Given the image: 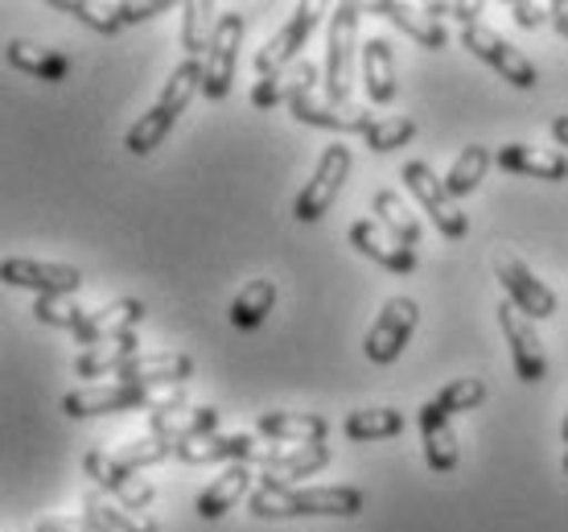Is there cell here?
<instances>
[{
    "mask_svg": "<svg viewBox=\"0 0 568 532\" xmlns=\"http://www.w3.org/2000/svg\"><path fill=\"white\" fill-rule=\"evenodd\" d=\"M252 516L256 520H293V516H342L351 520L367 508L358 488H276L260 483L252 491Z\"/></svg>",
    "mask_w": 568,
    "mask_h": 532,
    "instance_id": "obj_1",
    "label": "cell"
},
{
    "mask_svg": "<svg viewBox=\"0 0 568 532\" xmlns=\"http://www.w3.org/2000/svg\"><path fill=\"white\" fill-rule=\"evenodd\" d=\"M185 397L178 389H161V392H149V389H136V384H100V389H79V392H67L62 397V413L67 418H103V413H124V409H144L149 418L161 413V409H182Z\"/></svg>",
    "mask_w": 568,
    "mask_h": 532,
    "instance_id": "obj_2",
    "label": "cell"
},
{
    "mask_svg": "<svg viewBox=\"0 0 568 532\" xmlns=\"http://www.w3.org/2000/svg\"><path fill=\"white\" fill-rule=\"evenodd\" d=\"M358 4H338L329 21V50H326V100L351 103L355 87V46H358Z\"/></svg>",
    "mask_w": 568,
    "mask_h": 532,
    "instance_id": "obj_3",
    "label": "cell"
},
{
    "mask_svg": "<svg viewBox=\"0 0 568 532\" xmlns=\"http://www.w3.org/2000/svg\"><path fill=\"white\" fill-rule=\"evenodd\" d=\"M399 178H404V187L416 194V202L428 211V219L437 223V231L445 235V240H466V231H469L466 211H462L457 199L449 194L445 178L433 173V165H425V161H408V165L399 170Z\"/></svg>",
    "mask_w": 568,
    "mask_h": 532,
    "instance_id": "obj_4",
    "label": "cell"
},
{
    "mask_svg": "<svg viewBox=\"0 0 568 532\" xmlns=\"http://www.w3.org/2000/svg\"><path fill=\"white\" fill-rule=\"evenodd\" d=\"M462 46H466L474 58H483L486 67H495L498 79H507L511 87H519V91H531V87L540 83V74H536V67L527 62L519 50H515L507 38H498L490 26H466L462 29Z\"/></svg>",
    "mask_w": 568,
    "mask_h": 532,
    "instance_id": "obj_5",
    "label": "cell"
},
{
    "mask_svg": "<svg viewBox=\"0 0 568 532\" xmlns=\"http://www.w3.org/2000/svg\"><path fill=\"white\" fill-rule=\"evenodd\" d=\"M346 173H351V149H346V144H329L326 153H322V161H317L313 178L301 187L297 202H293V215H297L301 223H317V219L334 207L342 182H346Z\"/></svg>",
    "mask_w": 568,
    "mask_h": 532,
    "instance_id": "obj_6",
    "label": "cell"
},
{
    "mask_svg": "<svg viewBox=\"0 0 568 532\" xmlns=\"http://www.w3.org/2000/svg\"><path fill=\"white\" fill-rule=\"evenodd\" d=\"M416 322H420V310H416L413 298H392V302L379 310V318H375V327L367 331V343H363V351H367L371 363H392L399 360V351L408 347V339H413Z\"/></svg>",
    "mask_w": 568,
    "mask_h": 532,
    "instance_id": "obj_7",
    "label": "cell"
},
{
    "mask_svg": "<svg viewBox=\"0 0 568 532\" xmlns=\"http://www.w3.org/2000/svg\"><path fill=\"white\" fill-rule=\"evenodd\" d=\"M317 17H322L317 4H297V9H293V17L272 33L268 42H264V50L256 54L260 79H272V74L288 71V67L297 62V54L305 50V42H310L313 26H317Z\"/></svg>",
    "mask_w": 568,
    "mask_h": 532,
    "instance_id": "obj_8",
    "label": "cell"
},
{
    "mask_svg": "<svg viewBox=\"0 0 568 532\" xmlns=\"http://www.w3.org/2000/svg\"><path fill=\"white\" fill-rule=\"evenodd\" d=\"M240 42H243V17L240 13H223L219 21V33H214V46L202 58V96L206 100H223L235 83V62H240Z\"/></svg>",
    "mask_w": 568,
    "mask_h": 532,
    "instance_id": "obj_9",
    "label": "cell"
},
{
    "mask_svg": "<svg viewBox=\"0 0 568 532\" xmlns=\"http://www.w3.org/2000/svg\"><path fill=\"white\" fill-rule=\"evenodd\" d=\"M495 277H498V285L511 293V305H519L531 322H540V318L556 314L552 289L544 285L540 277L531 273L519 257H511V252H498V257H495Z\"/></svg>",
    "mask_w": 568,
    "mask_h": 532,
    "instance_id": "obj_10",
    "label": "cell"
},
{
    "mask_svg": "<svg viewBox=\"0 0 568 532\" xmlns=\"http://www.w3.org/2000/svg\"><path fill=\"white\" fill-rule=\"evenodd\" d=\"M190 375H194V360L182 355V351H141L136 360H129L115 372V380L161 392V389H182Z\"/></svg>",
    "mask_w": 568,
    "mask_h": 532,
    "instance_id": "obj_11",
    "label": "cell"
},
{
    "mask_svg": "<svg viewBox=\"0 0 568 532\" xmlns=\"http://www.w3.org/2000/svg\"><path fill=\"white\" fill-rule=\"evenodd\" d=\"M498 327H503L507 343H511L519 380H524V384H540L544 375H548V360H544L540 334H536V327H531V318H527L519 305L503 302L498 305Z\"/></svg>",
    "mask_w": 568,
    "mask_h": 532,
    "instance_id": "obj_12",
    "label": "cell"
},
{
    "mask_svg": "<svg viewBox=\"0 0 568 532\" xmlns=\"http://www.w3.org/2000/svg\"><path fill=\"white\" fill-rule=\"evenodd\" d=\"M0 277H4V285L33 289L38 298H45V293H79V285H83V273L74 264H50V260H21V257L4 260Z\"/></svg>",
    "mask_w": 568,
    "mask_h": 532,
    "instance_id": "obj_13",
    "label": "cell"
},
{
    "mask_svg": "<svg viewBox=\"0 0 568 532\" xmlns=\"http://www.w3.org/2000/svg\"><path fill=\"white\" fill-rule=\"evenodd\" d=\"M83 466H87V475L95 479L103 491H112L120 504L136 508V512H144V508L153 504V488H149L144 479H136V471H129L112 450H91L83 459Z\"/></svg>",
    "mask_w": 568,
    "mask_h": 532,
    "instance_id": "obj_14",
    "label": "cell"
},
{
    "mask_svg": "<svg viewBox=\"0 0 568 532\" xmlns=\"http://www.w3.org/2000/svg\"><path fill=\"white\" fill-rule=\"evenodd\" d=\"M288 112H293V120H301V124L334 129V132H367L371 124H375L363 103H334V100H326V96L317 100L313 91L288 103Z\"/></svg>",
    "mask_w": 568,
    "mask_h": 532,
    "instance_id": "obj_15",
    "label": "cell"
},
{
    "mask_svg": "<svg viewBox=\"0 0 568 532\" xmlns=\"http://www.w3.org/2000/svg\"><path fill=\"white\" fill-rule=\"evenodd\" d=\"M141 322H144V302L124 298V302H112L103 305V310H91L83 327L74 331V343L95 347V343H108V339H120V334H136Z\"/></svg>",
    "mask_w": 568,
    "mask_h": 532,
    "instance_id": "obj_16",
    "label": "cell"
},
{
    "mask_svg": "<svg viewBox=\"0 0 568 532\" xmlns=\"http://www.w3.org/2000/svg\"><path fill=\"white\" fill-rule=\"evenodd\" d=\"M351 244H355L367 260L384 264L387 273H399V277L416 273V252H408L404 244H396V240H392L375 219H358L355 228H351Z\"/></svg>",
    "mask_w": 568,
    "mask_h": 532,
    "instance_id": "obj_17",
    "label": "cell"
},
{
    "mask_svg": "<svg viewBox=\"0 0 568 532\" xmlns=\"http://www.w3.org/2000/svg\"><path fill=\"white\" fill-rule=\"evenodd\" d=\"M329 446L317 442V446H276L268 462H264V475L260 483H276V488H293L301 475H317L322 466H329Z\"/></svg>",
    "mask_w": 568,
    "mask_h": 532,
    "instance_id": "obj_18",
    "label": "cell"
},
{
    "mask_svg": "<svg viewBox=\"0 0 568 532\" xmlns=\"http://www.w3.org/2000/svg\"><path fill=\"white\" fill-rule=\"evenodd\" d=\"M420 438H425V462L445 475V471H454L457 466V433L449 425V413L440 409L437 401H425L420 404Z\"/></svg>",
    "mask_w": 568,
    "mask_h": 532,
    "instance_id": "obj_19",
    "label": "cell"
},
{
    "mask_svg": "<svg viewBox=\"0 0 568 532\" xmlns=\"http://www.w3.org/2000/svg\"><path fill=\"white\" fill-rule=\"evenodd\" d=\"M363 87H367L371 103H392L399 87V71H396V54H392V42L387 38H367L363 42Z\"/></svg>",
    "mask_w": 568,
    "mask_h": 532,
    "instance_id": "obj_20",
    "label": "cell"
},
{
    "mask_svg": "<svg viewBox=\"0 0 568 532\" xmlns=\"http://www.w3.org/2000/svg\"><path fill=\"white\" fill-rule=\"evenodd\" d=\"M153 425V438H165V442H190V438H202V433H214L219 425V409L211 404H182V409H161L149 418Z\"/></svg>",
    "mask_w": 568,
    "mask_h": 532,
    "instance_id": "obj_21",
    "label": "cell"
},
{
    "mask_svg": "<svg viewBox=\"0 0 568 532\" xmlns=\"http://www.w3.org/2000/svg\"><path fill=\"white\" fill-rule=\"evenodd\" d=\"M495 161H498V170L540 178V182H565L568 178L565 153H548V149H531V144H503Z\"/></svg>",
    "mask_w": 568,
    "mask_h": 532,
    "instance_id": "obj_22",
    "label": "cell"
},
{
    "mask_svg": "<svg viewBox=\"0 0 568 532\" xmlns=\"http://www.w3.org/2000/svg\"><path fill=\"white\" fill-rule=\"evenodd\" d=\"M260 438L281 442V446H317L326 442V421L317 413H264L256 421Z\"/></svg>",
    "mask_w": 568,
    "mask_h": 532,
    "instance_id": "obj_23",
    "label": "cell"
},
{
    "mask_svg": "<svg viewBox=\"0 0 568 532\" xmlns=\"http://www.w3.org/2000/svg\"><path fill=\"white\" fill-rule=\"evenodd\" d=\"M313 83H317V67L313 62H293L288 71L272 74V79H260L256 87H252V103L256 108H276V103H293L301 100V96H310Z\"/></svg>",
    "mask_w": 568,
    "mask_h": 532,
    "instance_id": "obj_24",
    "label": "cell"
},
{
    "mask_svg": "<svg viewBox=\"0 0 568 532\" xmlns=\"http://www.w3.org/2000/svg\"><path fill=\"white\" fill-rule=\"evenodd\" d=\"M371 13L387 17L392 26H399L413 42H420L425 50H445L449 46V33L440 29L437 17H428L425 9H413V4H396V0H379V4H371Z\"/></svg>",
    "mask_w": 568,
    "mask_h": 532,
    "instance_id": "obj_25",
    "label": "cell"
},
{
    "mask_svg": "<svg viewBox=\"0 0 568 532\" xmlns=\"http://www.w3.org/2000/svg\"><path fill=\"white\" fill-rule=\"evenodd\" d=\"M247 488H252V466L247 462H235V466H227L223 475L214 479L211 488L199 495V520H219V516H227L231 508L240 504L243 495H247Z\"/></svg>",
    "mask_w": 568,
    "mask_h": 532,
    "instance_id": "obj_26",
    "label": "cell"
},
{
    "mask_svg": "<svg viewBox=\"0 0 568 532\" xmlns=\"http://www.w3.org/2000/svg\"><path fill=\"white\" fill-rule=\"evenodd\" d=\"M141 355V339L136 334H120V339H108V343H95V347H87L83 355L74 360V375H112L124 368L129 360H136Z\"/></svg>",
    "mask_w": 568,
    "mask_h": 532,
    "instance_id": "obj_27",
    "label": "cell"
},
{
    "mask_svg": "<svg viewBox=\"0 0 568 532\" xmlns=\"http://www.w3.org/2000/svg\"><path fill=\"white\" fill-rule=\"evenodd\" d=\"M9 67L26 74H38L45 83H62V79L71 74V58L62 54V50L33 46V42H26V38H17V42H9Z\"/></svg>",
    "mask_w": 568,
    "mask_h": 532,
    "instance_id": "obj_28",
    "label": "cell"
},
{
    "mask_svg": "<svg viewBox=\"0 0 568 532\" xmlns=\"http://www.w3.org/2000/svg\"><path fill=\"white\" fill-rule=\"evenodd\" d=\"M371 211H375V223H379L396 244H404L408 252L420 244V223L413 219V211L404 207V199H399L396 190H379L375 202H371Z\"/></svg>",
    "mask_w": 568,
    "mask_h": 532,
    "instance_id": "obj_29",
    "label": "cell"
},
{
    "mask_svg": "<svg viewBox=\"0 0 568 532\" xmlns=\"http://www.w3.org/2000/svg\"><path fill=\"white\" fill-rule=\"evenodd\" d=\"M272 305H276V285H272L268 277L247 281V285L235 293V302H231V327H240V331H256L260 322L272 314Z\"/></svg>",
    "mask_w": 568,
    "mask_h": 532,
    "instance_id": "obj_30",
    "label": "cell"
},
{
    "mask_svg": "<svg viewBox=\"0 0 568 532\" xmlns=\"http://www.w3.org/2000/svg\"><path fill=\"white\" fill-rule=\"evenodd\" d=\"M219 21L223 17H214V4L211 0H190L182 9V46L190 58H206V50L214 46V33H219Z\"/></svg>",
    "mask_w": 568,
    "mask_h": 532,
    "instance_id": "obj_31",
    "label": "cell"
},
{
    "mask_svg": "<svg viewBox=\"0 0 568 532\" xmlns=\"http://www.w3.org/2000/svg\"><path fill=\"white\" fill-rule=\"evenodd\" d=\"M83 508H87V516L103 520V524L115 532H161L153 516H144V512H136V508H129V504H120L112 495H100V491H91L83 500Z\"/></svg>",
    "mask_w": 568,
    "mask_h": 532,
    "instance_id": "obj_32",
    "label": "cell"
},
{
    "mask_svg": "<svg viewBox=\"0 0 568 532\" xmlns=\"http://www.w3.org/2000/svg\"><path fill=\"white\" fill-rule=\"evenodd\" d=\"M404 433V413L399 409H355L346 418V438L351 442H384Z\"/></svg>",
    "mask_w": 568,
    "mask_h": 532,
    "instance_id": "obj_33",
    "label": "cell"
},
{
    "mask_svg": "<svg viewBox=\"0 0 568 532\" xmlns=\"http://www.w3.org/2000/svg\"><path fill=\"white\" fill-rule=\"evenodd\" d=\"M490 149L486 144H466L462 153H457L454 170L445 173V187H449V194L454 199H466V194H474L478 190V182L486 178V170H490Z\"/></svg>",
    "mask_w": 568,
    "mask_h": 532,
    "instance_id": "obj_34",
    "label": "cell"
},
{
    "mask_svg": "<svg viewBox=\"0 0 568 532\" xmlns=\"http://www.w3.org/2000/svg\"><path fill=\"white\" fill-rule=\"evenodd\" d=\"M202 79H206V71H202L199 58H185L182 67L170 74V83H165V91H161L156 108H165L170 116H182L185 108L194 103V96L202 91Z\"/></svg>",
    "mask_w": 568,
    "mask_h": 532,
    "instance_id": "obj_35",
    "label": "cell"
},
{
    "mask_svg": "<svg viewBox=\"0 0 568 532\" xmlns=\"http://www.w3.org/2000/svg\"><path fill=\"white\" fill-rule=\"evenodd\" d=\"M173 124H178V116H170L165 108H156V103H153V108H149V112H144L141 120H136V124L129 129V137H124V149H129L132 158H144V153H153L156 144L170 137Z\"/></svg>",
    "mask_w": 568,
    "mask_h": 532,
    "instance_id": "obj_36",
    "label": "cell"
},
{
    "mask_svg": "<svg viewBox=\"0 0 568 532\" xmlns=\"http://www.w3.org/2000/svg\"><path fill=\"white\" fill-rule=\"evenodd\" d=\"M87 314H91V310H83V305L74 302V293H45V298H38V305H33V318H38V322L58 327V331H71V334L83 327Z\"/></svg>",
    "mask_w": 568,
    "mask_h": 532,
    "instance_id": "obj_37",
    "label": "cell"
},
{
    "mask_svg": "<svg viewBox=\"0 0 568 532\" xmlns=\"http://www.w3.org/2000/svg\"><path fill=\"white\" fill-rule=\"evenodd\" d=\"M58 13H71L74 21H83L87 29L95 33H120L124 21H120V4H87V0H54Z\"/></svg>",
    "mask_w": 568,
    "mask_h": 532,
    "instance_id": "obj_38",
    "label": "cell"
},
{
    "mask_svg": "<svg viewBox=\"0 0 568 532\" xmlns=\"http://www.w3.org/2000/svg\"><path fill=\"white\" fill-rule=\"evenodd\" d=\"M363 137H367L371 153H392V149H404L416 137V120H408V116H384Z\"/></svg>",
    "mask_w": 568,
    "mask_h": 532,
    "instance_id": "obj_39",
    "label": "cell"
},
{
    "mask_svg": "<svg viewBox=\"0 0 568 532\" xmlns=\"http://www.w3.org/2000/svg\"><path fill=\"white\" fill-rule=\"evenodd\" d=\"M486 401V384L478 375H466V380H454V384H445L437 392V404L454 418V413H469V409H478Z\"/></svg>",
    "mask_w": 568,
    "mask_h": 532,
    "instance_id": "obj_40",
    "label": "cell"
},
{
    "mask_svg": "<svg viewBox=\"0 0 568 532\" xmlns=\"http://www.w3.org/2000/svg\"><path fill=\"white\" fill-rule=\"evenodd\" d=\"M170 454H178V446H173V442H165V438H141V442H132V446L115 450V459L124 462L129 471H141V466H153V462L170 459Z\"/></svg>",
    "mask_w": 568,
    "mask_h": 532,
    "instance_id": "obj_41",
    "label": "cell"
},
{
    "mask_svg": "<svg viewBox=\"0 0 568 532\" xmlns=\"http://www.w3.org/2000/svg\"><path fill=\"white\" fill-rule=\"evenodd\" d=\"M425 13L428 17H457V21H462V29H466V26H478L483 4H445V0H428Z\"/></svg>",
    "mask_w": 568,
    "mask_h": 532,
    "instance_id": "obj_42",
    "label": "cell"
},
{
    "mask_svg": "<svg viewBox=\"0 0 568 532\" xmlns=\"http://www.w3.org/2000/svg\"><path fill=\"white\" fill-rule=\"evenodd\" d=\"M33 532H100L95 529V520L87 516H45L33 524Z\"/></svg>",
    "mask_w": 568,
    "mask_h": 532,
    "instance_id": "obj_43",
    "label": "cell"
},
{
    "mask_svg": "<svg viewBox=\"0 0 568 532\" xmlns=\"http://www.w3.org/2000/svg\"><path fill=\"white\" fill-rule=\"evenodd\" d=\"M156 13H170V0H141V4H120V21L124 26H136V21H149Z\"/></svg>",
    "mask_w": 568,
    "mask_h": 532,
    "instance_id": "obj_44",
    "label": "cell"
},
{
    "mask_svg": "<svg viewBox=\"0 0 568 532\" xmlns=\"http://www.w3.org/2000/svg\"><path fill=\"white\" fill-rule=\"evenodd\" d=\"M511 13L524 29H536V26H544V21H548V9H540V4H527V0H515Z\"/></svg>",
    "mask_w": 568,
    "mask_h": 532,
    "instance_id": "obj_45",
    "label": "cell"
},
{
    "mask_svg": "<svg viewBox=\"0 0 568 532\" xmlns=\"http://www.w3.org/2000/svg\"><path fill=\"white\" fill-rule=\"evenodd\" d=\"M548 21H552V26L568 38V4H560V0H556V4H548Z\"/></svg>",
    "mask_w": 568,
    "mask_h": 532,
    "instance_id": "obj_46",
    "label": "cell"
},
{
    "mask_svg": "<svg viewBox=\"0 0 568 532\" xmlns=\"http://www.w3.org/2000/svg\"><path fill=\"white\" fill-rule=\"evenodd\" d=\"M552 137L556 144H568V116H556L552 120Z\"/></svg>",
    "mask_w": 568,
    "mask_h": 532,
    "instance_id": "obj_47",
    "label": "cell"
},
{
    "mask_svg": "<svg viewBox=\"0 0 568 532\" xmlns=\"http://www.w3.org/2000/svg\"><path fill=\"white\" fill-rule=\"evenodd\" d=\"M95 529H100V532H115V529H108V524H103V520H95Z\"/></svg>",
    "mask_w": 568,
    "mask_h": 532,
    "instance_id": "obj_48",
    "label": "cell"
},
{
    "mask_svg": "<svg viewBox=\"0 0 568 532\" xmlns=\"http://www.w3.org/2000/svg\"><path fill=\"white\" fill-rule=\"evenodd\" d=\"M560 433H565V442H568V413H565V430H560Z\"/></svg>",
    "mask_w": 568,
    "mask_h": 532,
    "instance_id": "obj_49",
    "label": "cell"
},
{
    "mask_svg": "<svg viewBox=\"0 0 568 532\" xmlns=\"http://www.w3.org/2000/svg\"><path fill=\"white\" fill-rule=\"evenodd\" d=\"M565 475H568V454H565Z\"/></svg>",
    "mask_w": 568,
    "mask_h": 532,
    "instance_id": "obj_50",
    "label": "cell"
}]
</instances>
